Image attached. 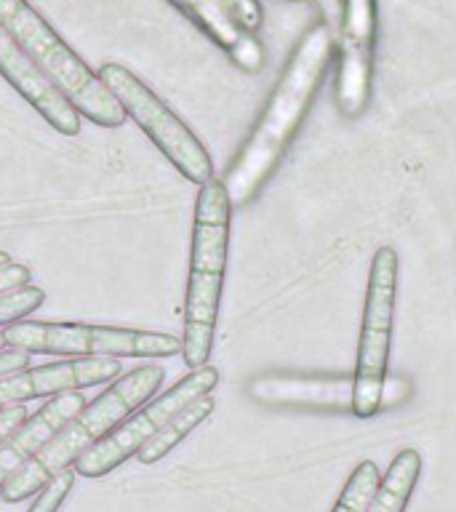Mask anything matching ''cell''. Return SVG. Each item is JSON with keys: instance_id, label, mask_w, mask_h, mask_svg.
<instances>
[{"instance_id": "52a82bcc", "label": "cell", "mask_w": 456, "mask_h": 512, "mask_svg": "<svg viewBox=\"0 0 456 512\" xmlns=\"http://www.w3.org/2000/svg\"><path fill=\"white\" fill-rule=\"evenodd\" d=\"M398 296V254L395 248L382 246L371 259L368 272L363 328H360L358 363H355V398L352 411L358 416H371L382 408L384 371L390 355L392 315Z\"/></svg>"}, {"instance_id": "4fadbf2b", "label": "cell", "mask_w": 456, "mask_h": 512, "mask_svg": "<svg viewBox=\"0 0 456 512\" xmlns=\"http://www.w3.org/2000/svg\"><path fill=\"white\" fill-rule=\"evenodd\" d=\"M86 395L83 390L62 392L48 400L46 406H40L30 419H24L3 443H0V488L70 422L72 416L80 414L86 408Z\"/></svg>"}, {"instance_id": "5bb4252c", "label": "cell", "mask_w": 456, "mask_h": 512, "mask_svg": "<svg viewBox=\"0 0 456 512\" xmlns=\"http://www.w3.org/2000/svg\"><path fill=\"white\" fill-rule=\"evenodd\" d=\"M179 6L216 46H222L240 70L259 72L264 64V51L254 32H248L232 14L224 0H171Z\"/></svg>"}, {"instance_id": "44dd1931", "label": "cell", "mask_w": 456, "mask_h": 512, "mask_svg": "<svg viewBox=\"0 0 456 512\" xmlns=\"http://www.w3.org/2000/svg\"><path fill=\"white\" fill-rule=\"evenodd\" d=\"M30 270L24 264H8L0 270V294H8V291H16V288L30 286Z\"/></svg>"}, {"instance_id": "cb8c5ba5", "label": "cell", "mask_w": 456, "mask_h": 512, "mask_svg": "<svg viewBox=\"0 0 456 512\" xmlns=\"http://www.w3.org/2000/svg\"><path fill=\"white\" fill-rule=\"evenodd\" d=\"M8 264H14L11 262V256H8L6 251H0V270H3V267H8Z\"/></svg>"}, {"instance_id": "277c9868", "label": "cell", "mask_w": 456, "mask_h": 512, "mask_svg": "<svg viewBox=\"0 0 456 512\" xmlns=\"http://www.w3.org/2000/svg\"><path fill=\"white\" fill-rule=\"evenodd\" d=\"M0 24L80 118L104 128H120L126 123L118 99L27 0H0Z\"/></svg>"}, {"instance_id": "30bf717a", "label": "cell", "mask_w": 456, "mask_h": 512, "mask_svg": "<svg viewBox=\"0 0 456 512\" xmlns=\"http://www.w3.org/2000/svg\"><path fill=\"white\" fill-rule=\"evenodd\" d=\"M371 51H374V0H344L342 62L336 102L347 118L363 112L371 88Z\"/></svg>"}, {"instance_id": "6da1fadb", "label": "cell", "mask_w": 456, "mask_h": 512, "mask_svg": "<svg viewBox=\"0 0 456 512\" xmlns=\"http://www.w3.org/2000/svg\"><path fill=\"white\" fill-rule=\"evenodd\" d=\"M331 48H334V38L326 24L312 27L302 38L283 78L272 91L262 118L243 144V150L238 152V158L232 160L230 171L224 174L222 184L230 198V206H246L248 200L262 190V184L270 179L283 152L294 139L312 96L318 91L320 78L328 67Z\"/></svg>"}, {"instance_id": "9a60e30c", "label": "cell", "mask_w": 456, "mask_h": 512, "mask_svg": "<svg viewBox=\"0 0 456 512\" xmlns=\"http://www.w3.org/2000/svg\"><path fill=\"white\" fill-rule=\"evenodd\" d=\"M422 475V456L414 448L400 451L392 459L390 470L379 480L374 499L368 504L366 512H406V504L414 494L416 483Z\"/></svg>"}, {"instance_id": "d6986e66", "label": "cell", "mask_w": 456, "mask_h": 512, "mask_svg": "<svg viewBox=\"0 0 456 512\" xmlns=\"http://www.w3.org/2000/svg\"><path fill=\"white\" fill-rule=\"evenodd\" d=\"M72 483H75V470H62L59 475L48 480L46 486L40 488L35 494V502L30 504L27 512H59V507L64 504L67 494L72 491Z\"/></svg>"}, {"instance_id": "8fae6325", "label": "cell", "mask_w": 456, "mask_h": 512, "mask_svg": "<svg viewBox=\"0 0 456 512\" xmlns=\"http://www.w3.org/2000/svg\"><path fill=\"white\" fill-rule=\"evenodd\" d=\"M0 75L30 102V107H35V112L43 115L54 131L64 136L80 134V115L75 107L40 75L30 56L3 30V24H0Z\"/></svg>"}, {"instance_id": "d4e9b609", "label": "cell", "mask_w": 456, "mask_h": 512, "mask_svg": "<svg viewBox=\"0 0 456 512\" xmlns=\"http://www.w3.org/2000/svg\"><path fill=\"white\" fill-rule=\"evenodd\" d=\"M0 350H6V339H3V328H0Z\"/></svg>"}, {"instance_id": "2e32d148", "label": "cell", "mask_w": 456, "mask_h": 512, "mask_svg": "<svg viewBox=\"0 0 456 512\" xmlns=\"http://www.w3.org/2000/svg\"><path fill=\"white\" fill-rule=\"evenodd\" d=\"M214 406L216 403L211 395H203V398L192 400L190 406H184L179 414L171 416V419L144 443V448L136 454V459L142 464L160 462V459L166 454H171V451H174V448L179 446L200 422H206L208 416L214 414Z\"/></svg>"}, {"instance_id": "ac0fdd59", "label": "cell", "mask_w": 456, "mask_h": 512, "mask_svg": "<svg viewBox=\"0 0 456 512\" xmlns=\"http://www.w3.org/2000/svg\"><path fill=\"white\" fill-rule=\"evenodd\" d=\"M46 302V291L38 286H24L8 294H0V328L14 326Z\"/></svg>"}, {"instance_id": "3957f363", "label": "cell", "mask_w": 456, "mask_h": 512, "mask_svg": "<svg viewBox=\"0 0 456 512\" xmlns=\"http://www.w3.org/2000/svg\"><path fill=\"white\" fill-rule=\"evenodd\" d=\"M232 206L222 179H208L198 192L192 219L190 278L184 294L182 355L192 368L206 366L214 350L219 302H222Z\"/></svg>"}, {"instance_id": "7c38bea8", "label": "cell", "mask_w": 456, "mask_h": 512, "mask_svg": "<svg viewBox=\"0 0 456 512\" xmlns=\"http://www.w3.org/2000/svg\"><path fill=\"white\" fill-rule=\"evenodd\" d=\"M248 395L262 406H302L352 411L355 398V376H294L270 374L256 376L248 384Z\"/></svg>"}, {"instance_id": "603a6c76", "label": "cell", "mask_w": 456, "mask_h": 512, "mask_svg": "<svg viewBox=\"0 0 456 512\" xmlns=\"http://www.w3.org/2000/svg\"><path fill=\"white\" fill-rule=\"evenodd\" d=\"M27 419V411H24V406H6L0 408V443L11 435V432L19 427V424Z\"/></svg>"}, {"instance_id": "7402d4cb", "label": "cell", "mask_w": 456, "mask_h": 512, "mask_svg": "<svg viewBox=\"0 0 456 512\" xmlns=\"http://www.w3.org/2000/svg\"><path fill=\"white\" fill-rule=\"evenodd\" d=\"M30 352L24 350H14V347H6V350H0V376L14 374V371H22L27 363H30Z\"/></svg>"}, {"instance_id": "ffe728a7", "label": "cell", "mask_w": 456, "mask_h": 512, "mask_svg": "<svg viewBox=\"0 0 456 512\" xmlns=\"http://www.w3.org/2000/svg\"><path fill=\"white\" fill-rule=\"evenodd\" d=\"M411 395V384L403 376H384V387H382V408L400 406L403 400H408Z\"/></svg>"}, {"instance_id": "7a4b0ae2", "label": "cell", "mask_w": 456, "mask_h": 512, "mask_svg": "<svg viewBox=\"0 0 456 512\" xmlns=\"http://www.w3.org/2000/svg\"><path fill=\"white\" fill-rule=\"evenodd\" d=\"M163 366L158 363H144V366L131 368L118 382L86 403V408L75 414L6 486L0 488V499L8 504L30 499L46 486L48 480L59 475L62 470L75 467L80 456L88 448H94L99 440H104L126 416H131L136 408H142L147 400L158 392L163 384Z\"/></svg>"}, {"instance_id": "e0dca14e", "label": "cell", "mask_w": 456, "mask_h": 512, "mask_svg": "<svg viewBox=\"0 0 456 512\" xmlns=\"http://www.w3.org/2000/svg\"><path fill=\"white\" fill-rule=\"evenodd\" d=\"M379 467L374 462H360L352 470L342 496L336 499L334 512H366L371 499H374L376 488H379Z\"/></svg>"}, {"instance_id": "8992f818", "label": "cell", "mask_w": 456, "mask_h": 512, "mask_svg": "<svg viewBox=\"0 0 456 512\" xmlns=\"http://www.w3.org/2000/svg\"><path fill=\"white\" fill-rule=\"evenodd\" d=\"M96 78L102 80L107 91L118 99L126 118L134 120L136 126L150 136L155 147L174 163L176 171L187 182L203 187L208 179H214V160L206 147L147 83L136 78L128 67L115 62L102 64Z\"/></svg>"}, {"instance_id": "9c48e42d", "label": "cell", "mask_w": 456, "mask_h": 512, "mask_svg": "<svg viewBox=\"0 0 456 512\" xmlns=\"http://www.w3.org/2000/svg\"><path fill=\"white\" fill-rule=\"evenodd\" d=\"M120 371L123 366L118 358H70L48 366L22 368L14 374L0 376V408L107 384L118 379Z\"/></svg>"}, {"instance_id": "5b68a950", "label": "cell", "mask_w": 456, "mask_h": 512, "mask_svg": "<svg viewBox=\"0 0 456 512\" xmlns=\"http://www.w3.org/2000/svg\"><path fill=\"white\" fill-rule=\"evenodd\" d=\"M6 347L30 355L64 358H171L182 352V339L158 331L88 326V323H38L19 320L3 328Z\"/></svg>"}, {"instance_id": "ba28073f", "label": "cell", "mask_w": 456, "mask_h": 512, "mask_svg": "<svg viewBox=\"0 0 456 512\" xmlns=\"http://www.w3.org/2000/svg\"><path fill=\"white\" fill-rule=\"evenodd\" d=\"M219 382V371L214 366L192 368L190 374L166 390L160 398L144 403L136 408L134 414L126 416L115 430L104 440H99L94 448H88L86 454L75 462V475L83 478H102L107 472L118 470L120 464L128 462L144 448V443L163 427L174 414H179L184 406H190L192 400L211 395V390Z\"/></svg>"}]
</instances>
